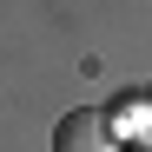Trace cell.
<instances>
[{"label":"cell","instance_id":"1","mask_svg":"<svg viewBox=\"0 0 152 152\" xmlns=\"http://www.w3.org/2000/svg\"><path fill=\"white\" fill-rule=\"evenodd\" d=\"M53 152H119V139H113V113L73 106V113L53 126Z\"/></svg>","mask_w":152,"mask_h":152},{"label":"cell","instance_id":"2","mask_svg":"<svg viewBox=\"0 0 152 152\" xmlns=\"http://www.w3.org/2000/svg\"><path fill=\"white\" fill-rule=\"evenodd\" d=\"M119 152H152V139H132V145H119Z\"/></svg>","mask_w":152,"mask_h":152}]
</instances>
